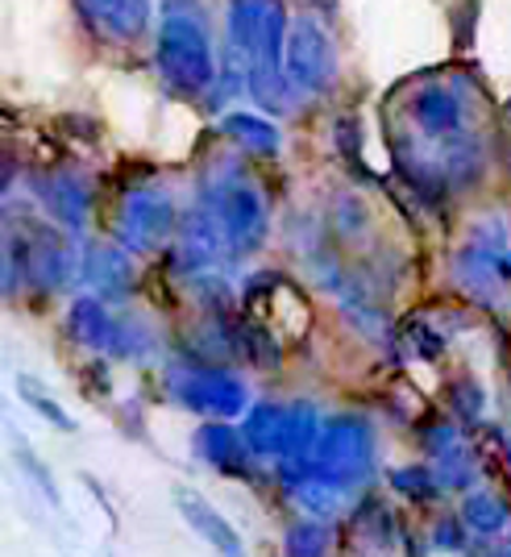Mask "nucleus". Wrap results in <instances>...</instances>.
I'll return each instance as SVG.
<instances>
[{"label": "nucleus", "instance_id": "1", "mask_svg": "<svg viewBox=\"0 0 511 557\" xmlns=\"http://www.w3.org/2000/svg\"><path fill=\"white\" fill-rule=\"evenodd\" d=\"M159 75L175 92H204L212 84V42L204 13L191 0H166L159 22V50H154Z\"/></svg>", "mask_w": 511, "mask_h": 557}, {"label": "nucleus", "instance_id": "2", "mask_svg": "<svg viewBox=\"0 0 511 557\" xmlns=\"http://www.w3.org/2000/svg\"><path fill=\"white\" fill-rule=\"evenodd\" d=\"M204 205L216 212L225 242H229V258L254 255L266 242V205L237 163H216L204 175Z\"/></svg>", "mask_w": 511, "mask_h": 557}, {"label": "nucleus", "instance_id": "3", "mask_svg": "<svg viewBox=\"0 0 511 557\" xmlns=\"http://www.w3.org/2000/svg\"><path fill=\"white\" fill-rule=\"evenodd\" d=\"M374 470V437L362 417H328L321 424V437L308 454V474L321 479L341 495L362 487Z\"/></svg>", "mask_w": 511, "mask_h": 557}, {"label": "nucleus", "instance_id": "4", "mask_svg": "<svg viewBox=\"0 0 511 557\" xmlns=\"http://www.w3.org/2000/svg\"><path fill=\"white\" fill-rule=\"evenodd\" d=\"M287 29L283 0H229V47L246 71H287Z\"/></svg>", "mask_w": 511, "mask_h": 557}, {"label": "nucleus", "instance_id": "5", "mask_svg": "<svg viewBox=\"0 0 511 557\" xmlns=\"http://www.w3.org/2000/svg\"><path fill=\"white\" fill-rule=\"evenodd\" d=\"M321 424L312 404H258L246 417V442L258 458H308L321 437Z\"/></svg>", "mask_w": 511, "mask_h": 557}, {"label": "nucleus", "instance_id": "6", "mask_svg": "<svg viewBox=\"0 0 511 557\" xmlns=\"http://www.w3.org/2000/svg\"><path fill=\"white\" fill-rule=\"evenodd\" d=\"M166 392L184 404L187 412L196 417H212V420H233L246 412L250 404V392L241 379L216 371V367H204V362H179L166 371Z\"/></svg>", "mask_w": 511, "mask_h": 557}, {"label": "nucleus", "instance_id": "7", "mask_svg": "<svg viewBox=\"0 0 511 557\" xmlns=\"http://www.w3.org/2000/svg\"><path fill=\"white\" fill-rule=\"evenodd\" d=\"M175 230H179V212L163 187L125 191L116 209V246H125L129 255H150L166 242H175Z\"/></svg>", "mask_w": 511, "mask_h": 557}, {"label": "nucleus", "instance_id": "8", "mask_svg": "<svg viewBox=\"0 0 511 557\" xmlns=\"http://www.w3.org/2000/svg\"><path fill=\"white\" fill-rule=\"evenodd\" d=\"M283 67L291 75V84L300 92H328L337 84V47L328 38V29L316 17H296L287 29V54Z\"/></svg>", "mask_w": 511, "mask_h": 557}, {"label": "nucleus", "instance_id": "9", "mask_svg": "<svg viewBox=\"0 0 511 557\" xmlns=\"http://www.w3.org/2000/svg\"><path fill=\"white\" fill-rule=\"evenodd\" d=\"M229 255V242H225V230L216 221V212L209 205H196L179 216V230H175V246H171V267L179 275L196 278L204 275L209 267H216L221 258Z\"/></svg>", "mask_w": 511, "mask_h": 557}, {"label": "nucleus", "instance_id": "10", "mask_svg": "<svg viewBox=\"0 0 511 557\" xmlns=\"http://www.w3.org/2000/svg\"><path fill=\"white\" fill-rule=\"evenodd\" d=\"M453 275L465 296H474L478 304H499L503 287L511 283V262L503 250H490V246H465L462 255L453 258Z\"/></svg>", "mask_w": 511, "mask_h": 557}, {"label": "nucleus", "instance_id": "11", "mask_svg": "<svg viewBox=\"0 0 511 557\" xmlns=\"http://www.w3.org/2000/svg\"><path fill=\"white\" fill-rule=\"evenodd\" d=\"M25 250H29V283L38 292H59L79 275V258L54 230H29Z\"/></svg>", "mask_w": 511, "mask_h": 557}, {"label": "nucleus", "instance_id": "12", "mask_svg": "<svg viewBox=\"0 0 511 557\" xmlns=\"http://www.w3.org/2000/svg\"><path fill=\"white\" fill-rule=\"evenodd\" d=\"M191 449H196V458H204L212 470H221V474H229V479H250V474H254L258 454L250 449L246 433L229 429L225 420H212L204 429H196Z\"/></svg>", "mask_w": 511, "mask_h": 557}, {"label": "nucleus", "instance_id": "13", "mask_svg": "<svg viewBox=\"0 0 511 557\" xmlns=\"http://www.w3.org/2000/svg\"><path fill=\"white\" fill-rule=\"evenodd\" d=\"M79 278L92 283L96 296L104 300H125L134 292V262L125 246H88L79 258Z\"/></svg>", "mask_w": 511, "mask_h": 557}, {"label": "nucleus", "instance_id": "14", "mask_svg": "<svg viewBox=\"0 0 511 557\" xmlns=\"http://www.w3.org/2000/svg\"><path fill=\"white\" fill-rule=\"evenodd\" d=\"M175 508H179V516H184L187 524H191L196 533L204 536V541H209V545L221 557H246L237 529H233V524L225 520V516H221V511L212 508V504L204 499V495H200V491L175 487Z\"/></svg>", "mask_w": 511, "mask_h": 557}, {"label": "nucleus", "instance_id": "15", "mask_svg": "<svg viewBox=\"0 0 511 557\" xmlns=\"http://www.w3.org/2000/svg\"><path fill=\"white\" fill-rule=\"evenodd\" d=\"M92 29L116 42H134L150 29V0H79Z\"/></svg>", "mask_w": 511, "mask_h": 557}, {"label": "nucleus", "instance_id": "16", "mask_svg": "<svg viewBox=\"0 0 511 557\" xmlns=\"http://www.w3.org/2000/svg\"><path fill=\"white\" fill-rule=\"evenodd\" d=\"M408 113L428 138H449L462 129V96L449 92L445 84H424L408 100Z\"/></svg>", "mask_w": 511, "mask_h": 557}, {"label": "nucleus", "instance_id": "17", "mask_svg": "<svg viewBox=\"0 0 511 557\" xmlns=\"http://www.w3.org/2000/svg\"><path fill=\"white\" fill-rule=\"evenodd\" d=\"M29 187H34V196L42 200V209H47L59 225H67V230H79V225H84V216H88V191H84L79 180H71L63 171H50V175H34Z\"/></svg>", "mask_w": 511, "mask_h": 557}, {"label": "nucleus", "instance_id": "18", "mask_svg": "<svg viewBox=\"0 0 511 557\" xmlns=\"http://www.w3.org/2000/svg\"><path fill=\"white\" fill-rule=\"evenodd\" d=\"M353 549L362 557H391L396 549V516L378 499H362V508L353 511Z\"/></svg>", "mask_w": 511, "mask_h": 557}, {"label": "nucleus", "instance_id": "19", "mask_svg": "<svg viewBox=\"0 0 511 557\" xmlns=\"http://www.w3.org/2000/svg\"><path fill=\"white\" fill-rule=\"evenodd\" d=\"M67 333L88 349H104L113 346V333H116V317L104 308V296H79L71 304L67 312Z\"/></svg>", "mask_w": 511, "mask_h": 557}, {"label": "nucleus", "instance_id": "20", "mask_svg": "<svg viewBox=\"0 0 511 557\" xmlns=\"http://www.w3.org/2000/svg\"><path fill=\"white\" fill-rule=\"evenodd\" d=\"M437 163H441L445 184L449 187H470V184H478L487 154H483V141L470 138L465 129H458V134H449V138H445V150H441V159H437Z\"/></svg>", "mask_w": 511, "mask_h": 557}, {"label": "nucleus", "instance_id": "21", "mask_svg": "<svg viewBox=\"0 0 511 557\" xmlns=\"http://www.w3.org/2000/svg\"><path fill=\"white\" fill-rule=\"evenodd\" d=\"M221 129H225L241 150H250V154H275L283 141L279 129L258 113H229L225 121H221Z\"/></svg>", "mask_w": 511, "mask_h": 557}, {"label": "nucleus", "instance_id": "22", "mask_svg": "<svg viewBox=\"0 0 511 557\" xmlns=\"http://www.w3.org/2000/svg\"><path fill=\"white\" fill-rule=\"evenodd\" d=\"M462 520L474 529V533L483 536H495L503 533L511 524V511H508V499L503 495H495V491H470L462 504Z\"/></svg>", "mask_w": 511, "mask_h": 557}, {"label": "nucleus", "instance_id": "23", "mask_svg": "<svg viewBox=\"0 0 511 557\" xmlns=\"http://www.w3.org/2000/svg\"><path fill=\"white\" fill-rule=\"evenodd\" d=\"M229 333H233V349H237L246 362H254L262 371L279 367L283 349L275 346V337L262 325H254V321H229Z\"/></svg>", "mask_w": 511, "mask_h": 557}, {"label": "nucleus", "instance_id": "24", "mask_svg": "<svg viewBox=\"0 0 511 557\" xmlns=\"http://www.w3.org/2000/svg\"><path fill=\"white\" fill-rule=\"evenodd\" d=\"M433 470H437L441 487H449V491L474 487V479H478V462H474V454H470L465 442H458L453 449H445L441 458H433Z\"/></svg>", "mask_w": 511, "mask_h": 557}, {"label": "nucleus", "instance_id": "25", "mask_svg": "<svg viewBox=\"0 0 511 557\" xmlns=\"http://www.w3.org/2000/svg\"><path fill=\"white\" fill-rule=\"evenodd\" d=\"M291 499H296L300 511H308L312 520H333V516L341 511V491L321 483V479H312V474L291 487Z\"/></svg>", "mask_w": 511, "mask_h": 557}, {"label": "nucleus", "instance_id": "26", "mask_svg": "<svg viewBox=\"0 0 511 557\" xmlns=\"http://www.w3.org/2000/svg\"><path fill=\"white\" fill-rule=\"evenodd\" d=\"M328 545H333V536L321 520H300L287 529L283 557H328Z\"/></svg>", "mask_w": 511, "mask_h": 557}, {"label": "nucleus", "instance_id": "27", "mask_svg": "<svg viewBox=\"0 0 511 557\" xmlns=\"http://www.w3.org/2000/svg\"><path fill=\"white\" fill-rule=\"evenodd\" d=\"M391 487L399 495H408L412 504H433L441 495V479L437 470H424V466H403V470H391Z\"/></svg>", "mask_w": 511, "mask_h": 557}, {"label": "nucleus", "instance_id": "28", "mask_svg": "<svg viewBox=\"0 0 511 557\" xmlns=\"http://www.w3.org/2000/svg\"><path fill=\"white\" fill-rule=\"evenodd\" d=\"M449 408H453L458 424H478L487 412V392L474 379H453L449 383Z\"/></svg>", "mask_w": 511, "mask_h": 557}, {"label": "nucleus", "instance_id": "29", "mask_svg": "<svg viewBox=\"0 0 511 557\" xmlns=\"http://www.w3.org/2000/svg\"><path fill=\"white\" fill-rule=\"evenodd\" d=\"M150 346H154V342H150V333H146L138 321H116L109 354H113V358H146V349Z\"/></svg>", "mask_w": 511, "mask_h": 557}, {"label": "nucleus", "instance_id": "30", "mask_svg": "<svg viewBox=\"0 0 511 557\" xmlns=\"http://www.w3.org/2000/svg\"><path fill=\"white\" fill-rule=\"evenodd\" d=\"M403 337H408V346H412L416 358H441L445 354V337L428 325L424 317H412V321L403 325Z\"/></svg>", "mask_w": 511, "mask_h": 557}, {"label": "nucleus", "instance_id": "31", "mask_svg": "<svg viewBox=\"0 0 511 557\" xmlns=\"http://www.w3.org/2000/svg\"><path fill=\"white\" fill-rule=\"evenodd\" d=\"M17 462H22V470L29 474V483L47 495V504L50 508H59L63 499H59V487H54V479H50V470H47V462H38V454L29 449L25 442H17Z\"/></svg>", "mask_w": 511, "mask_h": 557}, {"label": "nucleus", "instance_id": "32", "mask_svg": "<svg viewBox=\"0 0 511 557\" xmlns=\"http://www.w3.org/2000/svg\"><path fill=\"white\" fill-rule=\"evenodd\" d=\"M17 387H22L25 404H29V408H34V412H38L42 420H50L54 429H63V433H71V429H75V420H71L67 412H63V408H59V404H54V399H50L47 392H38V387H34L29 379H22Z\"/></svg>", "mask_w": 511, "mask_h": 557}, {"label": "nucleus", "instance_id": "33", "mask_svg": "<svg viewBox=\"0 0 511 557\" xmlns=\"http://www.w3.org/2000/svg\"><path fill=\"white\" fill-rule=\"evenodd\" d=\"M420 442L428 449V458H441L445 449H453L462 437H458V424H449V420H428V424L420 429Z\"/></svg>", "mask_w": 511, "mask_h": 557}, {"label": "nucleus", "instance_id": "34", "mask_svg": "<svg viewBox=\"0 0 511 557\" xmlns=\"http://www.w3.org/2000/svg\"><path fill=\"white\" fill-rule=\"evenodd\" d=\"M465 520H458V516H445V520H437V529H433V545L437 549H445V554H462V549H470L465 545Z\"/></svg>", "mask_w": 511, "mask_h": 557}, {"label": "nucleus", "instance_id": "35", "mask_svg": "<svg viewBox=\"0 0 511 557\" xmlns=\"http://www.w3.org/2000/svg\"><path fill=\"white\" fill-rule=\"evenodd\" d=\"M337 146H341L346 159L362 154V125H358V116H337Z\"/></svg>", "mask_w": 511, "mask_h": 557}, {"label": "nucleus", "instance_id": "36", "mask_svg": "<svg viewBox=\"0 0 511 557\" xmlns=\"http://www.w3.org/2000/svg\"><path fill=\"white\" fill-rule=\"evenodd\" d=\"M478 557H511V545H487V549H478Z\"/></svg>", "mask_w": 511, "mask_h": 557}, {"label": "nucleus", "instance_id": "37", "mask_svg": "<svg viewBox=\"0 0 511 557\" xmlns=\"http://www.w3.org/2000/svg\"><path fill=\"white\" fill-rule=\"evenodd\" d=\"M503 454H508V466H511V433L503 437Z\"/></svg>", "mask_w": 511, "mask_h": 557}, {"label": "nucleus", "instance_id": "38", "mask_svg": "<svg viewBox=\"0 0 511 557\" xmlns=\"http://www.w3.org/2000/svg\"><path fill=\"white\" fill-rule=\"evenodd\" d=\"M508 121H511V100H508Z\"/></svg>", "mask_w": 511, "mask_h": 557}]
</instances>
